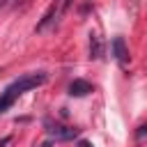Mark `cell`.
Returning <instances> with one entry per match:
<instances>
[{"label": "cell", "mask_w": 147, "mask_h": 147, "mask_svg": "<svg viewBox=\"0 0 147 147\" xmlns=\"http://www.w3.org/2000/svg\"><path fill=\"white\" fill-rule=\"evenodd\" d=\"M113 53H115V60L119 64H126L129 62V48H126V41L122 37H115L113 39Z\"/></svg>", "instance_id": "cell-3"}, {"label": "cell", "mask_w": 147, "mask_h": 147, "mask_svg": "<svg viewBox=\"0 0 147 147\" xmlns=\"http://www.w3.org/2000/svg\"><path fill=\"white\" fill-rule=\"evenodd\" d=\"M39 147H51V140H46L44 145H39Z\"/></svg>", "instance_id": "cell-11"}, {"label": "cell", "mask_w": 147, "mask_h": 147, "mask_svg": "<svg viewBox=\"0 0 147 147\" xmlns=\"http://www.w3.org/2000/svg\"><path fill=\"white\" fill-rule=\"evenodd\" d=\"M7 2H9V0H0V7H5V5H7Z\"/></svg>", "instance_id": "cell-12"}, {"label": "cell", "mask_w": 147, "mask_h": 147, "mask_svg": "<svg viewBox=\"0 0 147 147\" xmlns=\"http://www.w3.org/2000/svg\"><path fill=\"white\" fill-rule=\"evenodd\" d=\"M30 0H16V5H28Z\"/></svg>", "instance_id": "cell-10"}, {"label": "cell", "mask_w": 147, "mask_h": 147, "mask_svg": "<svg viewBox=\"0 0 147 147\" xmlns=\"http://www.w3.org/2000/svg\"><path fill=\"white\" fill-rule=\"evenodd\" d=\"M9 140H11V138H9V136H5V138H2V140H0V147H5V145H7V142H9Z\"/></svg>", "instance_id": "cell-9"}, {"label": "cell", "mask_w": 147, "mask_h": 147, "mask_svg": "<svg viewBox=\"0 0 147 147\" xmlns=\"http://www.w3.org/2000/svg\"><path fill=\"white\" fill-rule=\"evenodd\" d=\"M76 147H92V142H90V140H78Z\"/></svg>", "instance_id": "cell-7"}, {"label": "cell", "mask_w": 147, "mask_h": 147, "mask_svg": "<svg viewBox=\"0 0 147 147\" xmlns=\"http://www.w3.org/2000/svg\"><path fill=\"white\" fill-rule=\"evenodd\" d=\"M142 136H147V126H140L138 129V138H142Z\"/></svg>", "instance_id": "cell-8"}, {"label": "cell", "mask_w": 147, "mask_h": 147, "mask_svg": "<svg viewBox=\"0 0 147 147\" xmlns=\"http://www.w3.org/2000/svg\"><path fill=\"white\" fill-rule=\"evenodd\" d=\"M46 83V74L44 71H37V74H28V76H23V78H18V80H14L11 85H7V90H5V94L9 96V99H18L23 92H28V90H32V87H39V85H44Z\"/></svg>", "instance_id": "cell-1"}, {"label": "cell", "mask_w": 147, "mask_h": 147, "mask_svg": "<svg viewBox=\"0 0 147 147\" xmlns=\"http://www.w3.org/2000/svg\"><path fill=\"white\" fill-rule=\"evenodd\" d=\"M44 126H46L48 138H53V140H74V138L78 136V129L64 126V124L53 122V119H44Z\"/></svg>", "instance_id": "cell-2"}, {"label": "cell", "mask_w": 147, "mask_h": 147, "mask_svg": "<svg viewBox=\"0 0 147 147\" xmlns=\"http://www.w3.org/2000/svg\"><path fill=\"white\" fill-rule=\"evenodd\" d=\"M11 103H14V99H9V96L2 92V96H0V115H2L5 110H9V108H11Z\"/></svg>", "instance_id": "cell-6"}, {"label": "cell", "mask_w": 147, "mask_h": 147, "mask_svg": "<svg viewBox=\"0 0 147 147\" xmlns=\"http://www.w3.org/2000/svg\"><path fill=\"white\" fill-rule=\"evenodd\" d=\"M103 53V46H101V39L96 34H90V57L92 60H99Z\"/></svg>", "instance_id": "cell-5"}, {"label": "cell", "mask_w": 147, "mask_h": 147, "mask_svg": "<svg viewBox=\"0 0 147 147\" xmlns=\"http://www.w3.org/2000/svg\"><path fill=\"white\" fill-rule=\"evenodd\" d=\"M94 87H92V83H87V80H83V78H76V80H71V85H69V94L71 96H85V94H90Z\"/></svg>", "instance_id": "cell-4"}]
</instances>
